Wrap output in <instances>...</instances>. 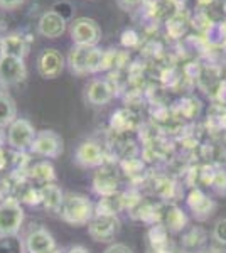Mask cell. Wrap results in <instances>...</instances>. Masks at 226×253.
<instances>
[{
    "mask_svg": "<svg viewBox=\"0 0 226 253\" xmlns=\"http://www.w3.org/2000/svg\"><path fill=\"white\" fill-rule=\"evenodd\" d=\"M61 219L71 226H88V223L94 218V205L91 199L80 193L64 194V201L61 206Z\"/></svg>",
    "mask_w": 226,
    "mask_h": 253,
    "instance_id": "cell-1",
    "label": "cell"
},
{
    "mask_svg": "<svg viewBox=\"0 0 226 253\" xmlns=\"http://www.w3.org/2000/svg\"><path fill=\"white\" fill-rule=\"evenodd\" d=\"M66 64L78 76L91 75L105 68V52L96 46H73L69 51Z\"/></svg>",
    "mask_w": 226,
    "mask_h": 253,
    "instance_id": "cell-2",
    "label": "cell"
},
{
    "mask_svg": "<svg viewBox=\"0 0 226 253\" xmlns=\"http://www.w3.org/2000/svg\"><path fill=\"white\" fill-rule=\"evenodd\" d=\"M24 223V208L15 198L0 203V238L15 236Z\"/></svg>",
    "mask_w": 226,
    "mask_h": 253,
    "instance_id": "cell-3",
    "label": "cell"
},
{
    "mask_svg": "<svg viewBox=\"0 0 226 253\" xmlns=\"http://www.w3.org/2000/svg\"><path fill=\"white\" fill-rule=\"evenodd\" d=\"M69 36L75 46H98L101 41V27L94 19L78 17L69 26Z\"/></svg>",
    "mask_w": 226,
    "mask_h": 253,
    "instance_id": "cell-4",
    "label": "cell"
},
{
    "mask_svg": "<svg viewBox=\"0 0 226 253\" xmlns=\"http://www.w3.org/2000/svg\"><path fill=\"white\" fill-rule=\"evenodd\" d=\"M36 135H38V130L27 118H17L7 128V144L19 152H26V150H31Z\"/></svg>",
    "mask_w": 226,
    "mask_h": 253,
    "instance_id": "cell-5",
    "label": "cell"
},
{
    "mask_svg": "<svg viewBox=\"0 0 226 253\" xmlns=\"http://www.w3.org/2000/svg\"><path fill=\"white\" fill-rule=\"evenodd\" d=\"M118 228H120V221L115 214L96 213L94 218L88 223V233L94 242L108 243L117 236Z\"/></svg>",
    "mask_w": 226,
    "mask_h": 253,
    "instance_id": "cell-6",
    "label": "cell"
},
{
    "mask_svg": "<svg viewBox=\"0 0 226 253\" xmlns=\"http://www.w3.org/2000/svg\"><path fill=\"white\" fill-rule=\"evenodd\" d=\"M64 142L63 137L54 130H41L36 135L34 144L31 147V152L36 156L46 157V159H56L63 154Z\"/></svg>",
    "mask_w": 226,
    "mask_h": 253,
    "instance_id": "cell-7",
    "label": "cell"
},
{
    "mask_svg": "<svg viewBox=\"0 0 226 253\" xmlns=\"http://www.w3.org/2000/svg\"><path fill=\"white\" fill-rule=\"evenodd\" d=\"M64 66H66V59L54 47L43 49L38 56V73L44 80H54L61 76Z\"/></svg>",
    "mask_w": 226,
    "mask_h": 253,
    "instance_id": "cell-8",
    "label": "cell"
},
{
    "mask_svg": "<svg viewBox=\"0 0 226 253\" xmlns=\"http://www.w3.org/2000/svg\"><path fill=\"white\" fill-rule=\"evenodd\" d=\"M0 78H2L3 84L7 88L24 83L27 78L26 61L20 58H14V56H5L2 59V63H0Z\"/></svg>",
    "mask_w": 226,
    "mask_h": 253,
    "instance_id": "cell-9",
    "label": "cell"
},
{
    "mask_svg": "<svg viewBox=\"0 0 226 253\" xmlns=\"http://www.w3.org/2000/svg\"><path fill=\"white\" fill-rule=\"evenodd\" d=\"M75 162L83 169H94L103 164V150L98 142L85 140L76 147Z\"/></svg>",
    "mask_w": 226,
    "mask_h": 253,
    "instance_id": "cell-10",
    "label": "cell"
},
{
    "mask_svg": "<svg viewBox=\"0 0 226 253\" xmlns=\"http://www.w3.org/2000/svg\"><path fill=\"white\" fill-rule=\"evenodd\" d=\"M27 253H47L51 250H56V240L46 228L39 226L31 230L24 240Z\"/></svg>",
    "mask_w": 226,
    "mask_h": 253,
    "instance_id": "cell-11",
    "label": "cell"
},
{
    "mask_svg": "<svg viewBox=\"0 0 226 253\" xmlns=\"http://www.w3.org/2000/svg\"><path fill=\"white\" fill-rule=\"evenodd\" d=\"M66 26L68 20H64L59 14H56L54 10H46L38 22V31L43 38L57 39L66 32Z\"/></svg>",
    "mask_w": 226,
    "mask_h": 253,
    "instance_id": "cell-12",
    "label": "cell"
},
{
    "mask_svg": "<svg viewBox=\"0 0 226 253\" xmlns=\"http://www.w3.org/2000/svg\"><path fill=\"white\" fill-rule=\"evenodd\" d=\"M115 95L112 84L105 80H91L85 88V100L93 107H101L112 101Z\"/></svg>",
    "mask_w": 226,
    "mask_h": 253,
    "instance_id": "cell-13",
    "label": "cell"
},
{
    "mask_svg": "<svg viewBox=\"0 0 226 253\" xmlns=\"http://www.w3.org/2000/svg\"><path fill=\"white\" fill-rule=\"evenodd\" d=\"M39 201L46 210L52 211V213H59L64 201V194L54 182H51V184H44L39 189Z\"/></svg>",
    "mask_w": 226,
    "mask_h": 253,
    "instance_id": "cell-14",
    "label": "cell"
},
{
    "mask_svg": "<svg viewBox=\"0 0 226 253\" xmlns=\"http://www.w3.org/2000/svg\"><path fill=\"white\" fill-rule=\"evenodd\" d=\"M17 118L15 100L9 91H0V128H9Z\"/></svg>",
    "mask_w": 226,
    "mask_h": 253,
    "instance_id": "cell-15",
    "label": "cell"
},
{
    "mask_svg": "<svg viewBox=\"0 0 226 253\" xmlns=\"http://www.w3.org/2000/svg\"><path fill=\"white\" fill-rule=\"evenodd\" d=\"M3 46H5V56H14V58L26 59L29 54V42L19 32L9 34L3 38Z\"/></svg>",
    "mask_w": 226,
    "mask_h": 253,
    "instance_id": "cell-16",
    "label": "cell"
},
{
    "mask_svg": "<svg viewBox=\"0 0 226 253\" xmlns=\"http://www.w3.org/2000/svg\"><path fill=\"white\" fill-rule=\"evenodd\" d=\"M29 175H31V179H34L36 182H41L43 186L51 184V182L56 181L54 167L49 162H38V164H34V167L29 170Z\"/></svg>",
    "mask_w": 226,
    "mask_h": 253,
    "instance_id": "cell-17",
    "label": "cell"
},
{
    "mask_svg": "<svg viewBox=\"0 0 226 253\" xmlns=\"http://www.w3.org/2000/svg\"><path fill=\"white\" fill-rule=\"evenodd\" d=\"M213 236L218 243L226 245V218L218 219L215 228H213Z\"/></svg>",
    "mask_w": 226,
    "mask_h": 253,
    "instance_id": "cell-18",
    "label": "cell"
},
{
    "mask_svg": "<svg viewBox=\"0 0 226 253\" xmlns=\"http://www.w3.org/2000/svg\"><path fill=\"white\" fill-rule=\"evenodd\" d=\"M51 10H54L56 14H59L64 20H69L73 17V10L75 9H73V5L69 2H57L52 5Z\"/></svg>",
    "mask_w": 226,
    "mask_h": 253,
    "instance_id": "cell-19",
    "label": "cell"
},
{
    "mask_svg": "<svg viewBox=\"0 0 226 253\" xmlns=\"http://www.w3.org/2000/svg\"><path fill=\"white\" fill-rule=\"evenodd\" d=\"M103 253H134V250L125 243H112Z\"/></svg>",
    "mask_w": 226,
    "mask_h": 253,
    "instance_id": "cell-20",
    "label": "cell"
},
{
    "mask_svg": "<svg viewBox=\"0 0 226 253\" xmlns=\"http://www.w3.org/2000/svg\"><path fill=\"white\" fill-rule=\"evenodd\" d=\"M26 0H0V10H15Z\"/></svg>",
    "mask_w": 226,
    "mask_h": 253,
    "instance_id": "cell-21",
    "label": "cell"
},
{
    "mask_svg": "<svg viewBox=\"0 0 226 253\" xmlns=\"http://www.w3.org/2000/svg\"><path fill=\"white\" fill-rule=\"evenodd\" d=\"M142 0H118V5L122 7V9H132V7H135V5H138Z\"/></svg>",
    "mask_w": 226,
    "mask_h": 253,
    "instance_id": "cell-22",
    "label": "cell"
},
{
    "mask_svg": "<svg viewBox=\"0 0 226 253\" xmlns=\"http://www.w3.org/2000/svg\"><path fill=\"white\" fill-rule=\"evenodd\" d=\"M66 253H90V252L85 247H81V245H75V247H69Z\"/></svg>",
    "mask_w": 226,
    "mask_h": 253,
    "instance_id": "cell-23",
    "label": "cell"
},
{
    "mask_svg": "<svg viewBox=\"0 0 226 253\" xmlns=\"http://www.w3.org/2000/svg\"><path fill=\"white\" fill-rule=\"evenodd\" d=\"M3 58H5V46H3V38L0 36V63Z\"/></svg>",
    "mask_w": 226,
    "mask_h": 253,
    "instance_id": "cell-24",
    "label": "cell"
},
{
    "mask_svg": "<svg viewBox=\"0 0 226 253\" xmlns=\"http://www.w3.org/2000/svg\"><path fill=\"white\" fill-rule=\"evenodd\" d=\"M0 91H7V86H5V84H3L2 78H0Z\"/></svg>",
    "mask_w": 226,
    "mask_h": 253,
    "instance_id": "cell-25",
    "label": "cell"
},
{
    "mask_svg": "<svg viewBox=\"0 0 226 253\" xmlns=\"http://www.w3.org/2000/svg\"><path fill=\"white\" fill-rule=\"evenodd\" d=\"M47 253H61L59 250H57V248H56V250H51V252H47Z\"/></svg>",
    "mask_w": 226,
    "mask_h": 253,
    "instance_id": "cell-26",
    "label": "cell"
}]
</instances>
